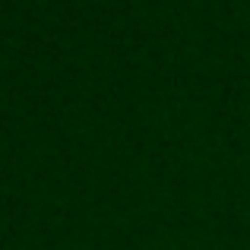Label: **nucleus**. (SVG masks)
Listing matches in <instances>:
<instances>
[]
</instances>
